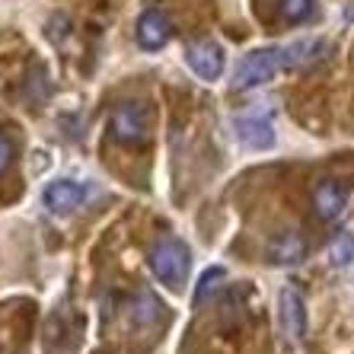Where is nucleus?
Segmentation results:
<instances>
[{
    "mask_svg": "<svg viewBox=\"0 0 354 354\" xmlns=\"http://www.w3.org/2000/svg\"><path fill=\"white\" fill-rule=\"evenodd\" d=\"M109 128L118 144H140L147 138V109L140 102H118Z\"/></svg>",
    "mask_w": 354,
    "mask_h": 354,
    "instance_id": "obj_3",
    "label": "nucleus"
},
{
    "mask_svg": "<svg viewBox=\"0 0 354 354\" xmlns=\"http://www.w3.org/2000/svg\"><path fill=\"white\" fill-rule=\"evenodd\" d=\"M236 140L249 150H272L274 147V124L262 115H246L233 122Z\"/></svg>",
    "mask_w": 354,
    "mask_h": 354,
    "instance_id": "obj_8",
    "label": "nucleus"
},
{
    "mask_svg": "<svg viewBox=\"0 0 354 354\" xmlns=\"http://www.w3.org/2000/svg\"><path fill=\"white\" fill-rule=\"evenodd\" d=\"M278 13L288 23H304L313 13V0H278Z\"/></svg>",
    "mask_w": 354,
    "mask_h": 354,
    "instance_id": "obj_12",
    "label": "nucleus"
},
{
    "mask_svg": "<svg viewBox=\"0 0 354 354\" xmlns=\"http://www.w3.org/2000/svg\"><path fill=\"white\" fill-rule=\"evenodd\" d=\"M185 64L192 67V74L195 77H201V80L211 83L223 74V48L211 39L192 41L189 48H185Z\"/></svg>",
    "mask_w": 354,
    "mask_h": 354,
    "instance_id": "obj_4",
    "label": "nucleus"
},
{
    "mask_svg": "<svg viewBox=\"0 0 354 354\" xmlns=\"http://www.w3.org/2000/svg\"><path fill=\"white\" fill-rule=\"evenodd\" d=\"M278 310H281V326L288 332L290 342H304L306 335V304L297 290L284 288L278 294Z\"/></svg>",
    "mask_w": 354,
    "mask_h": 354,
    "instance_id": "obj_7",
    "label": "nucleus"
},
{
    "mask_svg": "<svg viewBox=\"0 0 354 354\" xmlns=\"http://www.w3.org/2000/svg\"><path fill=\"white\" fill-rule=\"evenodd\" d=\"M329 45L326 41H294V45H284V48H259L249 51L246 58L236 64L233 71V86L236 90H256L262 83H272L281 71H290V67H304L316 58V51H326Z\"/></svg>",
    "mask_w": 354,
    "mask_h": 354,
    "instance_id": "obj_1",
    "label": "nucleus"
},
{
    "mask_svg": "<svg viewBox=\"0 0 354 354\" xmlns=\"http://www.w3.org/2000/svg\"><path fill=\"white\" fill-rule=\"evenodd\" d=\"M138 45L144 51H160L166 41L173 39V23L163 10H144L138 19Z\"/></svg>",
    "mask_w": 354,
    "mask_h": 354,
    "instance_id": "obj_6",
    "label": "nucleus"
},
{
    "mask_svg": "<svg viewBox=\"0 0 354 354\" xmlns=\"http://www.w3.org/2000/svg\"><path fill=\"white\" fill-rule=\"evenodd\" d=\"M192 268V252L182 239H160L153 252H150V272L157 274L160 284H166L169 290H182L185 278Z\"/></svg>",
    "mask_w": 354,
    "mask_h": 354,
    "instance_id": "obj_2",
    "label": "nucleus"
},
{
    "mask_svg": "<svg viewBox=\"0 0 354 354\" xmlns=\"http://www.w3.org/2000/svg\"><path fill=\"white\" fill-rule=\"evenodd\" d=\"M223 268L221 265H214V268H207L205 274H201V281H198V290H195V306H201L207 300V294H214L217 288H221V281H223Z\"/></svg>",
    "mask_w": 354,
    "mask_h": 354,
    "instance_id": "obj_13",
    "label": "nucleus"
},
{
    "mask_svg": "<svg viewBox=\"0 0 354 354\" xmlns=\"http://www.w3.org/2000/svg\"><path fill=\"white\" fill-rule=\"evenodd\" d=\"M268 259L274 265H300L306 259V243L300 233L294 230H284L268 243Z\"/></svg>",
    "mask_w": 354,
    "mask_h": 354,
    "instance_id": "obj_10",
    "label": "nucleus"
},
{
    "mask_svg": "<svg viewBox=\"0 0 354 354\" xmlns=\"http://www.w3.org/2000/svg\"><path fill=\"white\" fill-rule=\"evenodd\" d=\"M86 198H90V189H86L83 182H74V179L48 182V185H45V192H41L45 207H48V211H55V214H67V211H74V207H80Z\"/></svg>",
    "mask_w": 354,
    "mask_h": 354,
    "instance_id": "obj_5",
    "label": "nucleus"
},
{
    "mask_svg": "<svg viewBox=\"0 0 354 354\" xmlns=\"http://www.w3.org/2000/svg\"><path fill=\"white\" fill-rule=\"evenodd\" d=\"M329 259H332V265H335V268L351 265V259H354V236H351V233H338V236L332 239Z\"/></svg>",
    "mask_w": 354,
    "mask_h": 354,
    "instance_id": "obj_11",
    "label": "nucleus"
},
{
    "mask_svg": "<svg viewBox=\"0 0 354 354\" xmlns=\"http://www.w3.org/2000/svg\"><path fill=\"white\" fill-rule=\"evenodd\" d=\"M345 205H348V192H345V185H338L335 179H322L313 189V207L322 221L338 217L345 211Z\"/></svg>",
    "mask_w": 354,
    "mask_h": 354,
    "instance_id": "obj_9",
    "label": "nucleus"
},
{
    "mask_svg": "<svg viewBox=\"0 0 354 354\" xmlns=\"http://www.w3.org/2000/svg\"><path fill=\"white\" fill-rule=\"evenodd\" d=\"M13 157H17V144L0 131V173H7L10 166H13Z\"/></svg>",
    "mask_w": 354,
    "mask_h": 354,
    "instance_id": "obj_14",
    "label": "nucleus"
}]
</instances>
